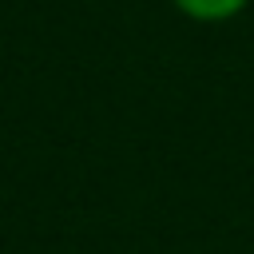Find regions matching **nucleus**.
<instances>
[{
	"instance_id": "nucleus-1",
	"label": "nucleus",
	"mask_w": 254,
	"mask_h": 254,
	"mask_svg": "<svg viewBox=\"0 0 254 254\" xmlns=\"http://www.w3.org/2000/svg\"><path fill=\"white\" fill-rule=\"evenodd\" d=\"M171 4L194 24H226V20L242 16L250 0H171Z\"/></svg>"
}]
</instances>
